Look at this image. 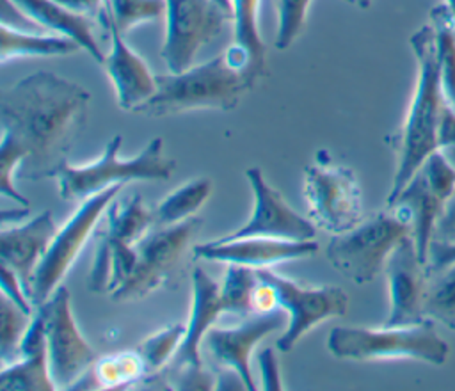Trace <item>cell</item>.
<instances>
[{
    "instance_id": "1",
    "label": "cell",
    "mask_w": 455,
    "mask_h": 391,
    "mask_svg": "<svg viewBox=\"0 0 455 391\" xmlns=\"http://www.w3.org/2000/svg\"><path fill=\"white\" fill-rule=\"evenodd\" d=\"M91 94L78 84L52 71H36L0 96L2 132L28 151V178H46L84 128Z\"/></svg>"
},
{
    "instance_id": "2",
    "label": "cell",
    "mask_w": 455,
    "mask_h": 391,
    "mask_svg": "<svg viewBox=\"0 0 455 391\" xmlns=\"http://www.w3.org/2000/svg\"><path fill=\"white\" fill-rule=\"evenodd\" d=\"M409 44L418 64V75L405 121L396 133L387 137L396 153V169L387 203L400 194L425 160L439 149V124L446 108L434 27L428 23L418 28L409 37Z\"/></svg>"
},
{
    "instance_id": "3",
    "label": "cell",
    "mask_w": 455,
    "mask_h": 391,
    "mask_svg": "<svg viewBox=\"0 0 455 391\" xmlns=\"http://www.w3.org/2000/svg\"><path fill=\"white\" fill-rule=\"evenodd\" d=\"M252 89L247 76L229 60L226 50L181 73L156 75L155 94L135 114L165 117L190 110H233Z\"/></svg>"
},
{
    "instance_id": "4",
    "label": "cell",
    "mask_w": 455,
    "mask_h": 391,
    "mask_svg": "<svg viewBox=\"0 0 455 391\" xmlns=\"http://www.w3.org/2000/svg\"><path fill=\"white\" fill-rule=\"evenodd\" d=\"M123 137L116 135L105 146L103 155L85 165H71L66 160L48 171L55 178L62 201H84L112 185L128 181H165L172 176L176 162L164 155V140L151 139L149 144L132 158H121Z\"/></svg>"
},
{
    "instance_id": "5",
    "label": "cell",
    "mask_w": 455,
    "mask_h": 391,
    "mask_svg": "<svg viewBox=\"0 0 455 391\" xmlns=\"http://www.w3.org/2000/svg\"><path fill=\"white\" fill-rule=\"evenodd\" d=\"M327 348L339 359H387L411 357L428 364H444L450 354L448 343L437 334L434 320L423 318L409 325L334 327L327 338Z\"/></svg>"
},
{
    "instance_id": "6",
    "label": "cell",
    "mask_w": 455,
    "mask_h": 391,
    "mask_svg": "<svg viewBox=\"0 0 455 391\" xmlns=\"http://www.w3.org/2000/svg\"><path fill=\"white\" fill-rule=\"evenodd\" d=\"M409 235V224L387 208L363 219L347 233L332 235L325 256L345 277L355 284H364L380 274L391 251Z\"/></svg>"
},
{
    "instance_id": "7",
    "label": "cell",
    "mask_w": 455,
    "mask_h": 391,
    "mask_svg": "<svg viewBox=\"0 0 455 391\" xmlns=\"http://www.w3.org/2000/svg\"><path fill=\"white\" fill-rule=\"evenodd\" d=\"M199 226V217H190L172 226L153 224L146 235L135 242V265L128 277L110 291V299L114 302H133L167 284Z\"/></svg>"
},
{
    "instance_id": "8",
    "label": "cell",
    "mask_w": 455,
    "mask_h": 391,
    "mask_svg": "<svg viewBox=\"0 0 455 391\" xmlns=\"http://www.w3.org/2000/svg\"><path fill=\"white\" fill-rule=\"evenodd\" d=\"M304 197L315 226L332 235L347 233L364 219L355 174L348 167L334 165L325 151L304 169Z\"/></svg>"
},
{
    "instance_id": "9",
    "label": "cell",
    "mask_w": 455,
    "mask_h": 391,
    "mask_svg": "<svg viewBox=\"0 0 455 391\" xmlns=\"http://www.w3.org/2000/svg\"><path fill=\"white\" fill-rule=\"evenodd\" d=\"M123 185H112L84 201L66 224L57 231L46 254L43 256L32 283V304L37 307L44 304L52 293L60 286L75 259L82 252L85 242L92 235L100 219L105 215L108 204L121 192Z\"/></svg>"
},
{
    "instance_id": "10",
    "label": "cell",
    "mask_w": 455,
    "mask_h": 391,
    "mask_svg": "<svg viewBox=\"0 0 455 391\" xmlns=\"http://www.w3.org/2000/svg\"><path fill=\"white\" fill-rule=\"evenodd\" d=\"M162 59L171 73L194 66L197 53L215 41L231 14L217 0H165Z\"/></svg>"
},
{
    "instance_id": "11",
    "label": "cell",
    "mask_w": 455,
    "mask_h": 391,
    "mask_svg": "<svg viewBox=\"0 0 455 391\" xmlns=\"http://www.w3.org/2000/svg\"><path fill=\"white\" fill-rule=\"evenodd\" d=\"M44 315L50 371L59 389L78 382L98 361L96 350L82 336L71 311V297L66 286H59L52 297L37 306Z\"/></svg>"
},
{
    "instance_id": "12",
    "label": "cell",
    "mask_w": 455,
    "mask_h": 391,
    "mask_svg": "<svg viewBox=\"0 0 455 391\" xmlns=\"http://www.w3.org/2000/svg\"><path fill=\"white\" fill-rule=\"evenodd\" d=\"M259 279L272 284L279 297V306L288 315L284 332L275 341L277 350L290 352L297 341L315 325L327 318L343 316L348 309V297L336 286H302L268 267L258 268Z\"/></svg>"
},
{
    "instance_id": "13",
    "label": "cell",
    "mask_w": 455,
    "mask_h": 391,
    "mask_svg": "<svg viewBox=\"0 0 455 391\" xmlns=\"http://www.w3.org/2000/svg\"><path fill=\"white\" fill-rule=\"evenodd\" d=\"M249 185L254 194V210L251 219L233 233L222 238H245V236H267L284 240H315L316 226L300 217L283 196L267 183L259 167L245 171Z\"/></svg>"
},
{
    "instance_id": "14",
    "label": "cell",
    "mask_w": 455,
    "mask_h": 391,
    "mask_svg": "<svg viewBox=\"0 0 455 391\" xmlns=\"http://www.w3.org/2000/svg\"><path fill=\"white\" fill-rule=\"evenodd\" d=\"M384 270L389 288V315L384 325L421 322L430 272L428 265L419 259L411 235L391 251Z\"/></svg>"
},
{
    "instance_id": "15",
    "label": "cell",
    "mask_w": 455,
    "mask_h": 391,
    "mask_svg": "<svg viewBox=\"0 0 455 391\" xmlns=\"http://www.w3.org/2000/svg\"><path fill=\"white\" fill-rule=\"evenodd\" d=\"M286 316L288 315L281 309H275L272 313L247 316L243 323L235 327H212L204 336L206 348L220 366L235 370L245 382V387L254 391L256 384L251 373V354L265 336L284 327Z\"/></svg>"
},
{
    "instance_id": "16",
    "label": "cell",
    "mask_w": 455,
    "mask_h": 391,
    "mask_svg": "<svg viewBox=\"0 0 455 391\" xmlns=\"http://www.w3.org/2000/svg\"><path fill=\"white\" fill-rule=\"evenodd\" d=\"M318 251L315 240H284L267 236L219 238L194 247V254L219 263H238L254 268L272 267L281 261L306 258Z\"/></svg>"
},
{
    "instance_id": "17",
    "label": "cell",
    "mask_w": 455,
    "mask_h": 391,
    "mask_svg": "<svg viewBox=\"0 0 455 391\" xmlns=\"http://www.w3.org/2000/svg\"><path fill=\"white\" fill-rule=\"evenodd\" d=\"M100 18L110 32V52L105 53L101 66L116 89L119 107L123 110L135 112V108L155 94L156 75H153L146 60L128 46L124 34H121L119 28L103 14H100Z\"/></svg>"
},
{
    "instance_id": "18",
    "label": "cell",
    "mask_w": 455,
    "mask_h": 391,
    "mask_svg": "<svg viewBox=\"0 0 455 391\" xmlns=\"http://www.w3.org/2000/svg\"><path fill=\"white\" fill-rule=\"evenodd\" d=\"M57 231L52 213L43 211L21 226H4L0 233L2 265H7L20 277L30 300L36 270Z\"/></svg>"
},
{
    "instance_id": "19",
    "label": "cell",
    "mask_w": 455,
    "mask_h": 391,
    "mask_svg": "<svg viewBox=\"0 0 455 391\" xmlns=\"http://www.w3.org/2000/svg\"><path fill=\"white\" fill-rule=\"evenodd\" d=\"M444 204L446 203L428 185L421 167L407 181L400 194L387 203V208L395 210L409 224L418 256L423 263H428L434 231L439 226Z\"/></svg>"
},
{
    "instance_id": "20",
    "label": "cell",
    "mask_w": 455,
    "mask_h": 391,
    "mask_svg": "<svg viewBox=\"0 0 455 391\" xmlns=\"http://www.w3.org/2000/svg\"><path fill=\"white\" fill-rule=\"evenodd\" d=\"M220 313H224L220 286L204 272V268L196 265L192 272V306L185 338L169 366H203L199 345Z\"/></svg>"
},
{
    "instance_id": "21",
    "label": "cell",
    "mask_w": 455,
    "mask_h": 391,
    "mask_svg": "<svg viewBox=\"0 0 455 391\" xmlns=\"http://www.w3.org/2000/svg\"><path fill=\"white\" fill-rule=\"evenodd\" d=\"M258 16L259 0H231L233 43L226 53L252 87L267 73V48L259 34Z\"/></svg>"
},
{
    "instance_id": "22",
    "label": "cell",
    "mask_w": 455,
    "mask_h": 391,
    "mask_svg": "<svg viewBox=\"0 0 455 391\" xmlns=\"http://www.w3.org/2000/svg\"><path fill=\"white\" fill-rule=\"evenodd\" d=\"M16 7H20L34 23H37L43 30L59 32L60 36L75 39L82 50H85L100 66L105 59L101 52L92 23L89 16L76 14L64 7L55 0H11Z\"/></svg>"
},
{
    "instance_id": "23",
    "label": "cell",
    "mask_w": 455,
    "mask_h": 391,
    "mask_svg": "<svg viewBox=\"0 0 455 391\" xmlns=\"http://www.w3.org/2000/svg\"><path fill=\"white\" fill-rule=\"evenodd\" d=\"M80 50V44L60 34H43L36 30H21L7 25L0 27V60L5 64L18 57L34 55H69Z\"/></svg>"
},
{
    "instance_id": "24",
    "label": "cell",
    "mask_w": 455,
    "mask_h": 391,
    "mask_svg": "<svg viewBox=\"0 0 455 391\" xmlns=\"http://www.w3.org/2000/svg\"><path fill=\"white\" fill-rule=\"evenodd\" d=\"M146 371L144 361L137 350L121 352L103 359H98L92 368L71 386V389H91V387H123L139 380Z\"/></svg>"
},
{
    "instance_id": "25",
    "label": "cell",
    "mask_w": 455,
    "mask_h": 391,
    "mask_svg": "<svg viewBox=\"0 0 455 391\" xmlns=\"http://www.w3.org/2000/svg\"><path fill=\"white\" fill-rule=\"evenodd\" d=\"M2 391H53L59 389L52 371L48 348L23 355L18 361L2 366L0 371Z\"/></svg>"
},
{
    "instance_id": "26",
    "label": "cell",
    "mask_w": 455,
    "mask_h": 391,
    "mask_svg": "<svg viewBox=\"0 0 455 391\" xmlns=\"http://www.w3.org/2000/svg\"><path fill=\"white\" fill-rule=\"evenodd\" d=\"M213 188V183L206 176L194 178L178 187L155 208V226H172L183 222L206 203Z\"/></svg>"
},
{
    "instance_id": "27",
    "label": "cell",
    "mask_w": 455,
    "mask_h": 391,
    "mask_svg": "<svg viewBox=\"0 0 455 391\" xmlns=\"http://www.w3.org/2000/svg\"><path fill=\"white\" fill-rule=\"evenodd\" d=\"M430 25L435 32L443 94L446 105L455 110V21L446 4L437 5L430 11Z\"/></svg>"
},
{
    "instance_id": "28",
    "label": "cell",
    "mask_w": 455,
    "mask_h": 391,
    "mask_svg": "<svg viewBox=\"0 0 455 391\" xmlns=\"http://www.w3.org/2000/svg\"><path fill=\"white\" fill-rule=\"evenodd\" d=\"M423 313L425 318L441 322L455 331V261L430 272Z\"/></svg>"
},
{
    "instance_id": "29",
    "label": "cell",
    "mask_w": 455,
    "mask_h": 391,
    "mask_svg": "<svg viewBox=\"0 0 455 391\" xmlns=\"http://www.w3.org/2000/svg\"><path fill=\"white\" fill-rule=\"evenodd\" d=\"M259 283L258 268L228 263L224 283L220 286V299L224 313L251 316L252 315V293Z\"/></svg>"
},
{
    "instance_id": "30",
    "label": "cell",
    "mask_w": 455,
    "mask_h": 391,
    "mask_svg": "<svg viewBox=\"0 0 455 391\" xmlns=\"http://www.w3.org/2000/svg\"><path fill=\"white\" fill-rule=\"evenodd\" d=\"M121 34L133 27L165 16V0H107L101 12Z\"/></svg>"
},
{
    "instance_id": "31",
    "label": "cell",
    "mask_w": 455,
    "mask_h": 391,
    "mask_svg": "<svg viewBox=\"0 0 455 391\" xmlns=\"http://www.w3.org/2000/svg\"><path fill=\"white\" fill-rule=\"evenodd\" d=\"M32 316L2 293L0 300V359L7 366L20 357V343Z\"/></svg>"
},
{
    "instance_id": "32",
    "label": "cell",
    "mask_w": 455,
    "mask_h": 391,
    "mask_svg": "<svg viewBox=\"0 0 455 391\" xmlns=\"http://www.w3.org/2000/svg\"><path fill=\"white\" fill-rule=\"evenodd\" d=\"M185 331H187L185 325L174 323V325H169V327L148 336L137 347V352L142 357L148 373L160 371L172 361V357L176 355V352L185 338Z\"/></svg>"
},
{
    "instance_id": "33",
    "label": "cell",
    "mask_w": 455,
    "mask_h": 391,
    "mask_svg": "<svg viewBox=\"0 0 455 391\" xmlns=\"http://www.w3.org/2000/svg\"><path fill=\"white\" fill-rule=\"evenodd\" d=\"M28 160V151L23 144H20L12 135L2 132L0 140V192L2 196L27 206L30 201L18 192L14 185V172L16 169Z\"/></svg>"
},
{
    "instance_id": "34",
    "label": "cell",
    "mask_w": 455,
    "mask_h": 391,
    "mask_svg": "<svg viewBox=\"0 0 455 391\" xmlns=\"http://www.w3.org/2000/svg\"><path fill=\"white\" fill-rule=\"evenodd\" d=\"M311 0H275L277 34L275 48L286 50L302 34Z\"/></svg>"
},
{
    "instance_id": "35",
    "label": "cell",
    "mask_w": 455,
    "mask_h": 391,
    "mask_svg": "<svg viewBox=\"0 0 455 391\" xmlns=\"http://www.w3.org/2000/svg\"><path fill=\"white\" fill-rule=\"evenodd\" d=\"M432 190L446 203L455 192V165L443 149L434 151L421 165Z\"/></svg>"
},
{
    "instance_id": "36",
    "label": "cell",
    "mask_w": 455,
    "mask_h": 391,
    "mask_svg": "<svg viewBox=\"0 0 455 391\" xmlns=\"http://www.w3.org/2000/svg\"><path fill=\"white\" fill-rule=\"evenodd\" d=\"M165 375L169 379V386L174 389H212L213 377L203 370V366H183V368H172L169 366L165 370Z\"/></svg>"
},
{
    "instance_id": "37",
    "label": "cell",
    "mask_w": 455,
    "mask_h": 391,
    "mask_svg": "<svg viewBox=\"0 0 455 391\" xmlns=\"http://www.w3.org/2000/svg\"><path fill=\"white\" fill-rule=\"evenodd\" d=\"M0 272H2V293L9 297L14 304H18L23 311L32 315V309L36 306L32 304L28 293L25 291L20 277L7 265H2V263H0Z\"/></svg>"
},
{
    "instance_id": "38",
    "label": "cell",
    "mask_w": 455,
    "mask_h": 391,
    "mask_svg": "<svg viewBox=\"0 0 455 391\" xmlns=\"http://www.w3.org/2000/svg\"><path fill=\"white\" fill-rule=\"evenodd\" d=\"M258 364L263 377V389L267 391H279L283 389L281 375H279V363L274 354V348H263L258 354Z\"/></svg>"
},
{
    "instance_id": "39",
    "label": "cell",
    "mask_w": 455,
    "mask_h": 391,
    "mask_svg": "<svg viewBox=\"0 0 455 391\" xmlns=\"http://www.w3.org/2000/svg\"><path fill=\"white\" fill-rule=\"evenodd\" d=\"M279 297L277 291L272 284L267 281L259 279L254 293H252V315H263V313H272L279 309Z\"/></svg>"
},
{
    "instance_id": "40",
    "label": "cell",
    "mask_w": 455,
    "mask_h": 391,
    "mask_svg": "<svg viewBox=\"0 0 455 391\" xmlns=\"http://www.w3.org/2000/svg\"><path fill=\"white\" fill-rule=\"evenodd\" d=\"M455 261V242H432L428 252V272L441 270Z\"/></svg>"
},
{
    "instance_id": "41",
    "label": "cell",
    "mask_w": 455,
    "mask_h": 391,
    "mask_svg": "<svg viewBox=\"0 0 455 391\" xmlns=\"http://www.w3.org/2000/svg\"><path fill=\"white\" fill-rule=\"evenodd\" d=\"M439 149L455 153V110H451L448 105L439 124Z\"/></svg>"
},
{
    "instance_id": "42",
    "label": "cell",
    "mask_w": 455,
    "mask_h": 391,
    "mask_svg": "<svg viewBox=\"0 0 455 391\" xmlns=\"http://www.w3.org/2000/svg\"><path fill=\"white\" fill-rule=\"evenodd\" d=\"M55 2L62 4L64 7H68L69 11H73L76 14H84L89 18L100 16L101 9L107 4V0H55Z\"/></svg>"
},
{
    "instance_id": "43",
    "label": "cell",
    "mask_w": 455,
    "mask_h": 391,
    "mask_svg": "<svg viewBox=\"0 0 455 391\" xmlns=\"http://www.w3.org/2000/svg\"><path fill=\"white\" fill-rule=\"evenodd\" d=\"M437 229L443 235H453L455 233V192H453V196L444 204V210H443V215H441Z\"/></svg>"
},
{
    "instance_id": "44",
    "label": "cell",
    "mask_w": 455,
    "mask_h": 391,
    "mask_svg": "<svg viewBox=\"0 0 455 391\" xmlns=\"http://www.w3.org/2000/svg\"><path fill=\"white\" fill-rule=\"evenodd\" d=\"M215 389H247L245 382L235 370H224L219 373V379L215 382Z\"/></svg>"
},
{
    "instance_id": "45",
    "label": "cell",
    "mask_w": 455,
    "mask_h": 391,
    "mask_svg": "<svg viewBox=\"0 0 455 391\" xmlns=\"http://www.w3.org/2000/svg\"><path fill=\"white\" fill-rule=\"evenodd\" d=\"M347 2H350V4L357 5L359 9H368V7L371 5V0H347Z\"/></svg>"
},
{
    "instance_id": "46",
    "label": "cell",
    "mask_w": 455,
    "mask_h": 391,
    "mask_svg": "<svg viewBox=\"0 0 455 391\" xmlns=\"http://www.w3.org/2000/svg\"><path fill=\"white\" fill-rule=\"evenodd\" d=\"M444 4H446V7L450 9V12H451V16H453V21H455V0H444Z\"/></svg>"
},
{
    "instance_id": "47",
    "label": "cell",
    "mask_w": 455,
    "mask_h": 391,
    "mask_svg": "<svg viewBox=\"0 0 455 391\" xmlns=\"http://www.w3.org/2000/svg\"><path fill=\"white\" fill-rule=\"evenodd\" d=\"M217 2H219V4H220V5L229 12V14H231V0H217Z\"/></svg>"
}]
</instances>
